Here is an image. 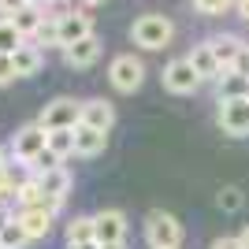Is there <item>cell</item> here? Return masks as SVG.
<instances>
[{"label":"cell","mask_w":249,"mask_h":249,"mask_svg":"<svg viewBox=\"0 0 249 249\" xmlns=\"http://www.w3.org/2000/svg\"><path fill=\"white\" fill-rule=\"evenodd\" d=\"M171 37H175V22L167 19V15H160V11H149V15L134 19V26H130V41H134L138 49H145V52L167 49Z\"/></svg>","instance_id":"6da1fadb"},{"label":"cell","mask_w":249,"mask_h":249,"mask_svg":"<svg viewBox=\"0 0 249 249\" xmlns=\"http://www.w3.org/2000/svg\"><path fill=\"white\" fill-rule=\"evenodd\" d=\"M145 242L149 249H178L182 246V223L164 208H153L145 216Z\"/></svg>","instance_id":"7a4b0ae2"},{"label":"cell","mask_w":249,"mask_h":249,"mask_svg":"<svg viewBox=\"0 0 249 249\" xmlns=\"http://www.w3.org/2000/svg\"><path fill=\"white\" fill-rule=\"evenodd\" d=\"M108 82H112V89H119V93H134V89H142V82H145V63L138 60L134 52H119V56L108 63Z\"/></svg>","instance_id":"3957f363"},{"label":"cell","mask_w":249,"mask_h":249,"mask_svg":"<svg viewBox=\"0 0 249 249\" xmlns=\"http://www.w3.org/2000/svg\"><path fill=\"white\" fill-rule=\"evenodd\" d=\"M45 145H49V130H45L41 123H26L11 138V160H15V164H34V160L45 153Z\"/></svg>","instance_id":"277c9868"},{"label":"cell","mask_w":249,"mask_h":249,"mask_svg":"<svg viewBox=\"0 0 249 249\" xmlns=\"http://www.w3.org/2000/svg\"><path fill=\"white\" fill-rule=\"evenodd\" d=\"M37 123L45 130H67V126H78L82 123V101H74V97H56L41 108L37 115Z\"/></svg>","instance_id":"5b68a950"},{"label":"cell","mask_w":249,"mask_h":249,"mask_svg":"<svg viewBox=\"0 0 249 249\" xmlns=\"http://www.w3.org/2000/svg\"><path fill=\"white\" fill-rule=\"evenodd\" d=\"M201 74L194 71V63H190V56H178V60H171L164 67V89H171V93L186 97V93H197L201 89Z\"/></svg>","instance_id":"8992f818"},{"label":"cell","mask_w":249,"mask_h":249,"mask_svg":"<svg viewBox=\"0 0 249 249\" xmlns=\"http://www.w3.org/2000/svg\"><path fill=\"white\" fill-rule=\"evenodd\" d=\"M219 130L231 138H249V97H238V101H219Z\"/></svg>","instance_id":"52a82bcc"},{"label":"cell","mask_w":249,"mask_h":249,"mask_svg":"<svg viewBox=\"0 0 249 249\" xmlns=\"http://www.w3.org/2000/svg\"><path fill=\"white\" fill-rule=\"evenodd\" d=\"M60 45L67 49V45H74V41H82V37H93V15H86V11H78V8H67L60 15Z\"/></svg>","instance_id":"ba28073f"},{"label":"cell","mask_w":249,"mask_h":249,"mask_svg":"<svg viewBox=\"0 0 249 249\" xmlns=\"http://www.w3.org/2000/svg\"><path fill=\"white\" fill-rule=\"evenodd\" d=\"M93 223H97V246L126 242V212L123 208H101V212H93Z\"/></svg>","instance_id":"9c48e42d"},{"label":"cell","mask_w":249,"mask_h":249,"mask_svg":"<svg viewBox=\"0 0 249 249\" xmlns=\"http://www.w3.org/2000/svg\"><path fill=\"white\" fill-rule=\"evenodd\" d=\"M101 60V37H82V41H74L63 49V63L67 67H74V71H86V67H93V63Z\"/></svg>","instance_id":"30bf717a"},{"label":"cell","mask_w":249,"mask_h":249,"mask_svg":"<svg viewBox=\"0 0 249 249\" xmlns=\"http://www.w3.org/2000/svg\"><path fill=\"white\" fill-rule=\"evenodd\" d=\"M82 123L93 126V130H112L115 126V108L112 101H104V97H93V101H82Z\"/></svg>","instance_id":"8fae6325"},{"label":"cell","mask_w":249,"mask_h":249,"mask_svg":"<svg viewBox=\"0 0 249 249\" xmlns=\"http://www.w3.org/2000/svg\"><path fill=\"white\" fill-rule=\"evenodd\" d=\"M15 219L22 223V231H26L34 242H37V238H49V234H52V223H56V216L45 212V208H15Z\"/></svg>","instance_id":"7c38bea8"},{"label":"cell","mask_w":249,"mask_h":249,"mask_svg":"<svg viewBox=\"0 0 249 249\" xmlns=\"http://www.w3.org/2000/svg\"><path fill=\"white\" fill-rule=\"evenodd\" d=\"M208 45H212V56L219 60V67H223V71H234V60H238L242 49H246V41H242V37H234V34L208 37Z\"/></svg>","instance_id":"4fadbf2b"},{"label":"cell","mask_w":249,"mask_h":249,"mask_svg":"<svg viewBox=\"0 0 249 249\" xmlns=\"http://www.w3.org/2000/svg\"><path fill=\"white\" fill-rule=\"evenodd\" d=\"M37 186H41L45 194H52V197H67V194H71V186H74V175H71L63 164H56V167H49V171H41V175H37Z\"/></svg>","instance_id":"5bb4252c"},{"label":"cell","mask_w":249,"mask_h":249,"mask_svg":"<svg viewBox=\"0 0 249 249\" xmlns=\"http://www.w3.org/2000/svg\"><path fill=\"white\" fill-rule=\"evenodd\" d=\"M190 63H194V71L201 74V82H216L219 74H223V67H219V60L212 56V45H208V41L194 45V52H190Z\"/></svg>","instance_id":"9a60e30c"},{"label":"cell","mask_w":249,"mask_h":249,"mask_svg":"<svg viewBox=\"0 0 249 249\" xmlns=\"http://www.w3.org/2000/svg\"><path fill=\"white\" fill-rule=\"evenodd\" d=\"M104 145H108L104 130H93L86 123L74 126V156H97V153H104Z\"/></svg>","instance_id":"2e32d148"},{"label":"cell","mask_w":249,"mask_h":249,"mask_svg":"<svg viewBox=\"0 0 249 249\" xmlns=\"http://www.w3.org/2000/svg\"><path fill=\"white\" fill-rule=\"evenodd\" d=\"M11 63H15V74H19V78H30V74L41 71L45 52H41V45H30V41H26L15 56H11Z\"/></svg>","instance_id":"e0dca14e"},{"label":"cell","mask_w":249,"mask_h":249,"mask_svg":"<svg viewBox=\"0 0 249 249\" xmlns=\"http://www.w3.org/2000/svg\"><path fill=\"white\" fill-rule=\"evenodd\" d=\"M11 22H15V30L30 41V37H37V30L45 26V4H30V8H22L19 15H11Z\"/></svg>","instance_id":"ac0fdd59"},{"label":"cell","mask_w":249,"mask_h":249,"mask_svg":"<svg viewBox=\"0 0 249 249\" xmlns=\"http://www.w3.org/2000/svg\"><path fill=\"white\" fill-rule=\"evenodd\" d=\"M63 234H67V246H82V242H97V223H93V216H74V219H67Z\"/></svg>","instance_id":"d6986e66"},{"label":"cell","mask_w":249,"mask_h":249,"mask_svg":"<svg viewBox=\"0 0 249 249\" xmlns=\"http://www.w3.org/2000/svg\"><path fill=\"white\" fill-rule=\"evenodd\" d=\"M219 86V101H238V97H249V78L238 71H223L216 78Z\"/></svg>","instance_id":"ffe728a7"},{"label":"cell","mask_w":249,"mask_h":249,"mask_svg":"<svg viewBox=\"0 0 249 249\" xmlns=\"http://www.w3.org/2000/svg\"><path fill=\"white\" fill-rule=\"evenodd\" d=\"M49 149L56 160H67V156H74V126H67V130H49Z\"/></svg>","instance_id":"44dd1931"},{"label":"cell","mask_w":249,"mask_h":249,"mask_svg":"<svg viewBox=\"0 0 249 249\" xmlns=\"http://www.w3.org/2000/svg\"><path fill=\"white\" fill-rule=\"evenodd\" d=\"M22 45H26V37L15 30V22H11V19H0V56H15Z\"/></svg>","instance_id":"7402d4cb"},{"label":"cell","mask_w":249,"mask_h":249,"mask_svg":"<svg viewBox=\"0 0 249 249\" xmlns=\"http://www.w3.org/2000/svg\"><path fill=\"white\" fill-rule=\"evenodd\" d=\"M0 242H4V249H26L34 238L26 234V231H22V223H19V219H11L8 227L0 231Z\"/></svg>","instance_id":"603a6c76"},{"label":"cell","mask_w":249,"mask_h":249,"mask_svg":"<svg viewBox=\"0 0 249 249\" xmlns=\"http://www.w3.org/2000/svg\"><path fill=\"white\" fill-rule=\"evenodd\" d=\"M34 45H45V49H63V45H60V22L45 15V26H41V30H37V37H34Z\"/></svg>","instance_id":"cb8c5ba5"},{"label":"cell","mask_w":249,"mask_h":249,"mask_svg":"<svg viewBox=\"0 0 249 249\" xmlns=\"http://www.w3.org/2000/svg\"><path fill=\"white\" fill-rule=\"evenodd\" d=\"M216 205L223 208V212H238V208L246 205V194H242L238 186H223V190L216 194Z\"/></svg>","instance_id":"d4e9b609"},{"label":"cell","mask_w":249,"mask_h":249,"mask_svg":"<svg viewBox=\"0 0 249 249\" xmlns=\"http://www.w3.org/2000/svg\"><path fill=\"white\" fill-rule=\"evenodd\" d=\"M231 4H234V0H194V11H197V15H208V19H216V15H223Z\"/></svg>","instance_id":"484cf974"},{"label":"cell","mask_w":249,"mask_h":249,"mask_svg":"<svg viewBox=\"0 0 249 249\" xmlns=\"http://www.w3.org/2000/svg\"><path fill=\"white\" fill-rule=\"evenodd\" d=\"M34 0H0V19H11V15H19L22 8H30Z\"/></svg>","instance_id":"4316f807"},{"label":"cell","mask_w":249,"mask_h":249,"mask_svg":"<svg viewBox=\"0 0 249 249\" xmlns=\"http://www.w3.org/2000/svg\"><path fill=\"white\" fill-rule=\"evenodd\" d=\"M19 74H15V63H11V56H0V86L15 82Z\"/></svg>","instance_id":"83f0119b"},{"label":"cell","mask_w":249,"mask_h":249,"mask_svg":"<svg viewBox=\"0 0 249 249\" xmlns=\"http://www.w3.org/2000/svg\"><path fill=\"white\" fill-rule=\"evenodd\" d=\"M208 249H242V242H238V238H231V234H223V238H216Z\"/></svg>","instance_id":"f1b7e54d"},{"label":"cell","mask_w":249,"mask_h":249,"mask_svg":"<svg viewBox=\"0 0 249 249\" xmlns=\"http://www.w3.org/2000/svg\"><path fill=\"white\" fill-rule=\"evenodd\" d=\"M11 219H15V212H11V201H0V231L8 227Z\"/></svg>","instance_id":"f546056e"},{"label":"cell","mask_w":249,"mask_h":249,"mask_svg":"<svg viewBox=\"0 0 249 249\" xmlns=\"http://www.w3.org/2000/svg\"><path fill=\"white\" fill-rule=\"evenodd\" d=\"M234 71H238V74H246V78H249V45L242 49V56H238V60H234Z\"/></svg>","instance_id":"4dcf8cb0"},{"label":"cell","mask_w":249,"mask_h":249,"mask_svg":"<svg viewBox=\"0 0 249 249\" xmlns=\"http://www.w3.org/2000/svg\"><path fill=\"white\" fill-rule=\"evenodd\" d=\"M234 8H238V15L249 22V0H234Z\"/></svg>","instance_id":"1f68e13d"},{"label":"cell","mask_w":249,"mask_h":249,"mask_svg":"<svg viewBox=\"0 0 249 249\" xmlns=\"http://www.w3.org/2000/svg\"><path fill=\"white\" fill-rule=\"evenodd\" d=\"M238 242H242V249H249V223L242 227V234H238Z\"/></svg>","instance_id":"d6a6232c"},{"label":"cell","mask_w":249,"mask_h":249,"mask_svg":"<svg viewBox=\"0 0 249 249\" xmlns=\"http://www.w3.org/2000/svg\"><path fill=\"white\" fill-rule=\"evenodd\" d=\"M67 249H101L97 242H82V246H67Z\"/></svg>","instance_id":"836d02e7"},{"label":"cell","mask_w":249,"mask_h":249,"mask_svg":"<svg viewBox=\"0 0 249 249\" xmlns=\"http://www.w3.org/2000/svg\"><path fill=\"white\" fill-rule=\"evenodd\" d=\"M101 249H126V242H108V246H101Z\"/></svg>","instance_id":"e575fe53"},{"label":"cell","mask_w":249,"mask_h":249,"mask_svg":"<svg viewBox=\"0 0 249 249\" xmlns=\"http://www.w3.org/2000/svg\"><path fill=\"white\" fill-rule=\"evenodd\" d=\"M4 167H8V153H4V149H0V171H4Z\"/></svg>","instance_id":"d590c367"},{"label":"cell","mask_w":249,"mask_h":249,"mask_svg":"<svg viewBox=\"0 0 249 249\" xmlns=\"http://www.w3.org/2000/svg\"><path fill=\"white\" fill-rule=\"evenodd\" d=\"M82 4H86V8H93V4H104V0H82Z\"/></svg>","instance_id":"8d00e7d4"},{"label":"cell","mask_w":249,"mask_h":249,"mask_svg":"<svg viewBox=\"0 0 249 249\" xmlns=\"http://www.w3.org/2000/svg\"><path fill=\"white\" fill-rule=\"evenodd\" d=\"M49 4H63V0H45V8H49Z\"/></svg>","instance_id":"74e56055"},{"label":"cell","mask_w":249,"mask_h":249,"mask_svg":"<svg viewBox=\"0 0 249 249\" xmlns=\"http://www.w3.org/2000/svg\"><path fill=\"white\" fill-rule=\"evenodd\" d=\"M34 4H45V0H34Z\"/></svg>","instance_id":"f35d334b"},{"label":"cell","mask_w":249,"mask_h":249,"mask_svg":"<svg viewBox=\"0 0 249 249\" xmlns=\"http://www.w3.org/2000/svg\"><path fill=\"white\" fill-rule=\"evenodd\" d=\"M0 249H4V242H0Z\"/></svg>","instance_id":"ab89813d"}]
</instances>
